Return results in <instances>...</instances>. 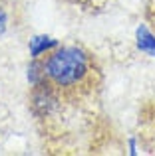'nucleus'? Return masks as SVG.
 <instances>
[{"instance_id": "obj_1", "label": "nucleus", "mask_w": 155, "mask_h": 156, "mask_svg": "<svg viewBox=\"0 0 155 156\" xmlns=\"http://www.w3.org/2000/svg\"><path fill=\"white\" fill-rule=\"evenodd\" d=\"M44 71L54 87H78L89 75V55L78 46H60L46 55Z\"/></svg>"}, {"instance_id": "obj_2", "label": "nucleus", "mask_w": 155, "mask_h": 156, "mask_svg": "<svg viewBox=\"0 0 155 156\" xmlns=\"http://www.w3.org/2000/svg\"><path fill=\"white\" fill-rule=\"evenodd\" d=\"M32 113L38 119H46L52 117V115L58 111L60 107V99L54 91V85L48 81L44 85H38V87H32Z\"/></svg>"}, {"instance_id": "obj_3", "label": "nucleus", "mask_w": 155, "mask_h": 156, "mask_svg": "<svg viewBox=\"0 0 155 156\" xmlns=\"http://www.w3.org/2000/svg\"><path fill=\"white\" fill-rule=\"evenodd\" d=\"M56 48H60V42L56 38H52V36H46V34L32 36L30 42H28V51H30L32 59H42L44 55L54 51Z\"/></svg>"}, {"instance_id": "obj_4", "label": "nucleus", "mask_w": 155, "mask_h": 156, "mask_svg": "<svg viewBox=\"0 0 155 156\" xmlns=\"http://www.w3.org/2000/svg\"><path fill=\"white\" fill-rule=\"evenodd\" d=\"M135 48L137 51L145 53L149 57H155V34L145 24H139L135 30Z\"/></svg>"}, {"instance_id": "obj_5", "label": "nucleus", "mask_w": 155, "mask_h": 156, "mask_svg": "<svg viewBox=\"0 0 155 156\" xmlns=\"http://www.w3.org/2000/svg\"><path fill=\"white\" fill-rule=\"evenodd\" d=\"M26 79L30 87H38V85L48 83L46 71H44V59H32L26 67Z\"/></svg>"}, {"instance_id": "obj_6", "label": "nucleus", "mask_w": 155, "mask_h": 156, "mask_svg": "<svg viewBox=\"0 0 155 156\" xmlns=\"http://www.w3.org/2000/svg\"><path fill=\"white\" fill-rule=\"evenodd\" d=\"M6 30H8V14L4 8H0V36H4Z\"/></svg>"}, {"instance_id": "obj_7", "label": "nucleus", "mask_w": 155, "mask_h": 156, "mask_svg": "<svg viewBox=\"0 0 155 156\" xmlns=\"http://www.w3.org/2000/svg\"><path fill=\"white\" fill-rule=\"evenodd\" d=\"M127 146H129V154L135 156L137 154V142H135V138H129V140H127Z\"/></svg>"}]
</instances>
